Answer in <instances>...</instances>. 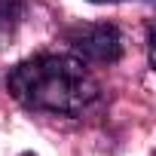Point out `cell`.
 <instances>
[{"instance_id": "obj_1", "label": "cell", "mask_w": 156, "mask_h": 156, "mask_svg": "<svg viewBox=\"0 0 156 156\" xmlns=\"http://www.w3.org/2000/svg\"><path fill=\"white\" fill-rule=\"evenodd\" d=\"M6 89L19 104L55 116H83L101 98L86 61L64 52H40L19 61L6 76Z\"/></svg>"}, {"instance_id": "obj_2", "label": "cell", "mask_w": 156, "mask_h": 156, "mask_svg": "<svg viewBox=\"0 0 156 156\" xmlns=\"http://www.w3.org/2000/svg\"><path fill=\"white\" fill-rule=\"evenodd\" d=\"M64 40L83 61H95V64H116L122 58V49H126L119 28L107 25V22L76 25L64 34Z\"/></svg>"}, {"instance_id": "obj_3", "label": "cell", "mask_w": 156, "mask_h": 156, "mask_svg": "<svg viewBox=\"0 0 156 156\" xmlns=\"http://www.w3.org/2000/svg\"><path fill=\"white\" fill-rule=\"evenodd\" d=\"M22 12H25V0H0V46L16 34Z\"/></svg>"}, {"instance_id": "obj_4", "label": "cell", "mask_w": 156, "mask_h": 156, "mask_svg": "<svg viewBox=\"0 0 156 156\" xmlns=\"http://www.w3.org/2000/svg\"><path fill=\"white\" fill-rule=\"evenodd\" d=\"M89 3H119V0H89Z\"/></svg>"}]
</instances>
